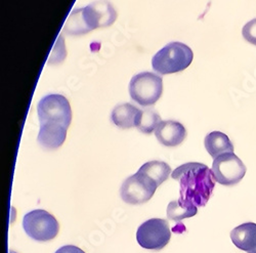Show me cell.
<instances>
[{"label": "cell", "mask_w": 256, "mask_h": 253, "mask_svg": "<svg viewBox=\"0 0 256 253\" xmlns=\"http://www.w3.org/2000/svg\"><path fill=\"white\" fill-rule=\"evenodd\" d=\"M155 136L163 146H176L184 140L186 130L182 123L174 120H166L159 123L155 130Z\"/></svg>", "instance_id": "30bf717a"}, {"label": "cell", "mask_w": 256, "mask_h": 253, "mask_svg": "<svg viewBox=\"0 0 256 253\" xmlns=\"http://www.w3.org/2000/svg\"><path fill=\"white\" fill-rule=\"evenodd\" d=\"M230 239L237 248L254 253L256 250V224L245 222L230 232Z\"/></svg>", "instance_id": "7c38bea8"}, {"label": "cell", "mask_w": 256, "mask_h": 253, "mask_svg": "<svg viewBox=\"0 0 256 253\" xmlns=\"http://www.w3.org/2000/svg\"><path fill=\"white\" fill-rule=\"evenodd\" d=\"M10 253H14V251H10Z\"/></svg>", "instance_id": "44dd1931"}, {"label": "cell", "mask_w": 256, "mask_h": 253, "mask_svg": "<svg viewBox=\"0 0 256 253\" xmlns=\"http://www.w3.org/2000/svg\"><path fill=\"white\" fill-rule=\"evenodd\" d=\"M56 253H85L82 249L74 245H66L62 246L56 251Z\"/></svg>", "instance_id": "ffe728a7"}, {"label": "cell", "mask_w": 256, "mask_h": 253, "mask_svg": "<svg viewBox=\"0 0 256 253\" xmlns=\"http://www.w3.org/2000/svg\"><path fill=\"white\" fill-rule=\"evenodd\" d=\"M204 144L209 155L216 159L226 153H234V144L226 134L220 132H212L204 140Z\"/></svg>", "instance_id": "5bb4252c"}, {"label": "cell", "mask_w": 256, "mask_h": 253, "mask_svg": "<svg viewBox=\"0 0 256 253\" xmlns=\"http://www.w3.org/2000/svg\"><path fill=\"white\" fill-rule=\"evenodd\" d=\"M140 111V110L134 106L132 104H120L112 111L111 120L119 128H132L136 126V118L138 116Z\"/></svg>", "instance_id": "4fadbf2b"}, {"label": "cell", "mask_w": 256, "mask_h": 253, "mask_svg": "<svg viewBox=\"0 0 256 253\" xmlns=\"http://www.w3.org/2000/svg\"><path fill=\"white\" fill-rule=\"evenodd\" d=\"M160 122L161 117L156 111L152 109H146L144 111L140 110L136 118V128L142 134H150L156 130Z\"/></svg>", "instance_id": "ac0fdd59"}, {"label": "cell", "mask_w": 256, "mask_h": 253, "mask_svg": "<svg viewBox=\"0 0 256 253\" xmlns=\"http://www.w3.org/2000/svg\"><path fill=\"white\" fill-rule=\"evenodd\" d=\"M62 31L71 36H80L92 31L83 18V8L74 10L70 14Z\"/></svg>", "instance_id": "e0dca14e"}, {"label": "cell", "mask_w": 256, "mask_h": 253, "mask_svg": "<svg viewBox=\"0 0 256 253\" xmlns=\"http://www.w3.org/2000/svg\"><path fill=\"white\" fill-rule=\"evenodd\" d=\"M138 172L144 174L150 178H152L158 186L162 184L166 180H168L170 174H172V168L170 166L162 161H150L144 163Z\"/></svg>", "instance_id": "2e32d148"}, {"label": "cell", "mask_w": 256, "mask_h": 253, "mask_svg": "<svg viewBox=\"0 0 256 253\" xmlns=\"http://www.w3.org/2000/svg\"><path fill=\"white\" fill-rule=\"evenodd\" d=\"M242 35L250 44L256 46V18L251 20L243 27Z\"/></svg>", "instance_id": "d6986e66"}, {"label": "cell", "mask_w": 256, "mask_h": 253, "mask_svg": "<svg viewBox=\"0 0 256 253\" xmlns=\"http://www.w3.org/2000/svg\"><path fill=\"white\" fill-rule=\"evenodd\" d=\"M198 212V207L188 201L178 199L172 201L167 207V216L172 220L180 222L184 218L196 216Z\"/></svg>", "instance_id": "9a60e30c"}, {"label": "cell", "mask_w": 256, "mask_h": 253, "mask_svg": "<svg viewBox=\"0 0 256 253\" xmlns=\"http://www.w3.org/2000/svg\"><path fill=\"white\" fill-rule=\"evenodd\" d=\"M172 238L169 224L165 220L152 218L140 226L136 232L138 243L144 249L161 250Z\"/></svg>", "instance_id": "52a82bcc"}, {"label": "cell", "mask_w": 256, "mask_h": 253, "mask_svg": "<svg viewBox=\"0 0 256 253\" xmlns=\"http://www.w3.org/2000/svg\"><path fill=\"white\" fill-rule=\"evenodd\" d=\"M68 128L56 123L40 124L37 140L41 146L48 150H56L60 148L67 136Z\"/></svg>", "instance_id": "8fae6325"}, {"label": "cell", "mask_w": 256, "mask_h": 253, "mask_svg": "<svg viewBox=\"0 0 256 253\" xmlns=\"http://www.w3.org/2000/svg\"><path fill=\"white\" fill-rule=\"evenodd\" d=\"M194 54L186 44L172 42L161 48L152 58L154 71L161 75L184 71L193 62Z\"/></svg>", "instance_id": "7a4b0ae2"}, {"label": "cell", "mask_w": 256, "mask_h": 253, "mask_svg": "<svg viewBox=\"0 0 256 253\" xmlns=\"http://www.w3.org/2000/svg\"><path fill=\"white\" fill-rule=\"evenodd\" d=\"M37 113L40 124L56 123L69 128L72 120V110L69 100L62 94H50L38 102Z\"/></svg>", "instance_id": "3957f363"}, {"label": "cell", "mask_w": 256, "mask_h": 253, "mask_svg": "<svg viewBox=\"0 0 256 253\" xmlns=\"http://www.w3.org/2000/svg\"><path fill=\"white\" fill-rule=\"evenodd\" d=\"M211 170L216 182L222 186H232L242 180L247 168L234 153H226L214 159Z\"/></svg>", "instance_id": "ba28073f"}, {"label": "cell", "mask_w": 256, "mask_h": 253, "mask_svg": "<svg viewBox=\"0 0 256 253\" xmlns=\"http://www.w3.org/2000/svg\"><path fill=\"white\" fill-rule=\"evenodd\" d=\"M162 92V77L151 72H142L134 76L130 83V96L140 106H152L156 104Z\"/></svg>", "instance_id": "277c9868"}, {"label": "cell", "mask_w": 256, "mask_h": 253, "mask_svg": "<svg viewBox=\"0 0 256 253\" xmlns=\"http://www.w3.org/2000/svg\"><path fill=\"white\" fill-rule=\"evenodd\" d=\"M158 186L152 178L138 172L124 180L120 188V196L127 204H144L152 199Z\"/></svg>", "instance_id": "8992f818"}, {"label": "cell", "mask_w": 256, "mask_h": 253, "mask_svg": "<svg viewBox=\"0 0 256 253\" xmlns=\"http://www.w3.org/2000/svg\"><path fill=\"white\" fill-rule=\"evenodd\" d=\"M83 18L92 31L98 28L113 25L117 18V12L110 2L106 0H98L86 8H83Z\"/></svg>", "instance_id": "9c48e42d"}, {"label": "cell", "mask_w": 256, "mask_h": 253, "mask_svg": "<svg viewBox=\"0 0 256 253\" xmlns=\"http://www.w3.org/2000/svg\"><path fill=\"white\" fill-rule=\"evenodd\" d=\"M254 253H256V250H255V251H254Z\"/></svg>", "instance_id": "7402d4cb"}, {"label": "cell", "mask_w": 256, "mask_h": 253, "mask_svg": "<svg viewBox=\"0 0 256 253\" xmlns=\"http://www.w3.org/2000/svg\"><path fill=\"white\" fill-rule=\"evenodd\" d=\"M23 228L30 238L40 242L54 239L60 230L56 218L42 209L27 214L23 220Z\"/></svg>", "instance_id": "5b68a950"}, {"label": "cell", "mask_w": 256, "mask_h": 253, "mask_svg": "<svg viewBox=\"0 0 256 253\" xmlns=\"http://www.w3.org/2000/svg\"><path fill=\"white\" fill-rule=\"evenodd\" d=\"M180 184V199L204 207L209 201L216 186L213 172L205 164L190 162L178 167L172 174Z\"/></svg>", "instance_id": "6da1fadb"}]
</instances>
